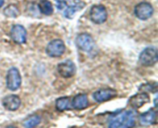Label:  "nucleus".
I'll return each instance as SVG.
<instances>
[{"label": "nucleus", "instance_id": "nucleus-3", "mask_svg": "<svg viewBox=\"0 0 158 128\" xmlns=\"http://www.w3.org/2000/svg\"><path fill=\"white\" fill-rule=\"evenodd\" d=\"M157 49L154 46L147 47L139 56V61L143 66H152L157 63Z\"/></svg>", "mask_w": 158, "mask_h": 128}, {"label": "nucleus", "instance_id": "nucleus-20", "mask_svg": "<svg viewBox=\"0 0 158 128\" xmlns=\"http://www.w3.org/2000/svg\"><path fill=\"white\" fill-rule=\"evenodd\" d=\"M139 89L143 91H149V92L151 93H155L157 91V83H148V84L143 85L142 87Z\"/></svg>", "mask_w": 158, "mask_h": 128}, {"label": "nucleus", "instance_id": "nucleus-16", "mask_svg": "<svg viewBox=\"0 0 158 128\" xmlns=\"http://www.w3.org/2000/svg\"><path fill=\"white\" fill-rule=\"evenodd\" d=\"M56 108L59 111H65L70 109V98L68 97H60L56 101Z\"/></svg>", "mask_w": 158, "mask_h": 128}, {"label": "nucleus", "instance_id": "nucleus-12", "mask_svg": "<svg viewBox=\"0 0 158 128\" xmlns=\"http://www.w3.org/2000/svg\"><path fill=\"white\" fill-rule=\"evenodd\" d=\"M150 96L147 93L143 92L141 93L135 94L131 97L129 100V103L134 109H139L142 107L144 104L150 102Z\"/></svg>", "mask_w": 158, "mask_h": 128}, {"label": "nucleus", "instance_id": "nucleus-9", "mask_svg": "<svg viewBox=\"0 0 158 128\" xmlns=\"http://www.w3.org/2000/svg\"><path fill=\"white\" fill-rule=\"evenodd\" d=\"M57 71L62 77L70 78L77 72V66L72 60H66L59 63L57 66Z\"/></svg>", "mask_w": 158, "mask_h": 128}, {"label": "nucleus", "instance_id": "nucleus-1", "mask_svg": "<svg viewBox=\"0 0 158 128\" xmlns=\"http://www.w3.org/2000/svg\"><path fill=\"white\" fill-rule=\"evenodd\" d=\"M135 125V116L131 110H122L113 114L108 119V126L110 128H129Z\"/></svg>", "mask_w": 158, "mask_h": 128}, {"label": "nucleus", "instance_id": "nucleus-14", "mask_svg": "<svg viewBox=\"0 0 158 128\" xmlns=\"http://www.w3.org/2000/svg\"><path fill=\"white\" fill-rule=\"evenodd\" d=\"M89 106V100L86 94L80 93L76 95L71 102V106L78 110L86 109Z\"/></svg>", "mask_w": 158, "mask_h": 128}, {"label": "nucleus", "instance_id": "nucleus-18", "mask_svg": "<svg viewBox=\"0 0 158 128\" xmlns=\"http://www.w3.org/2000/svg\"><path fill=\"white\" fill-rule=\"evenodd\" d=\"M40 122H41V117L40 116L32 115L23 122V126L25 127H34L40 124Z\"/></svg>", "mask_w": 158, "mask_h": 128}, {"label": "nucleus", "instance_id": "nucleus-11", "mask_svg": "<svg viewBox=\"0 0 158 128\" xmlns=\"http://www.w3.org/2000/svg\"><path fill=\"white\" fill-rule=\"evenodd\" d=\"M10 35L14 43L17 44H23L26 42L27 32L21 25H14L11 29Z\"/></svg>", "mask_w": 158, "mask_h": 128}, {"label": "nucleus", "instance_id": "nucleus-17", "mask_svg": "<svg viewBox=\"0 0 158 128\" xmlns=\"http://www.w3.org/2000/svg\"><path fill=\"white\" fill-rule=\"evenodd\" d=\"M39 9L43 15H50L53 12L52 5L49 0H42L39 4Z\"/></svg>", "mask_w": 158, "mask_h": 128}, {"label": "nucleus", "instance_id": "nucleus-7", "mask_svg": "<svg viewBox=\"0 0 158 128\" xmlns=\"http://www.w3.org/2000/svg\"><path fill=\"white\" fill-rule=\"evenodd\" d=\"M76 44L80 50L89 52L94 49V46H95V42L89 34L83 32L77 37Z\"/></svg>", "mask_w": 158, "mask_h": 128}, {"label": "nucleus", "instance_id": "nucleus-8", "mask_svg": "<svg viewBox=\"0 0 158 128\" xmlns=\"http://www.w3.org/2000/svg\"><path fill=\"white\" fill-rule=\"evenodd\" d=\"M154 9L151 4L147 2L139 3L134 8V14L140 20H147L152 16Z\"/></svg>", "mask_w": 158, "mask_h": 128}, {"label": "nucleus", "instance_id": "nucleus-10", "mask_svg": "<svg viewBox=\"0 0 158 128\" xmlns=\"http://www.w3.org/2000/svg\"><path fill=\"white\" fill-rule=\"evenodd\" d=\"M117 96V90L112 88H101L94 93L93 97L97 103H103Z\"/></svg>", "mask_w": 158, "mask_h": 128}, {"label": "nucleus", "instance_id": "nucleus-6", "mask_svg": "<svg viewBox=\"0 0 158 128\" xmlns=\"http://www.w3.org/2000/svg\"><path fill=\"white\" fill-rule=\"evenodd\" d=\"M89 19L95 24H102L107 19V12L103 5H95L89 11Z\"/></svg>", "mask_w": 158, "mask_h": 128}, {"label": "nucleus", "instance_id": "nucleus-4", "mask_svg": "<svg viewBox=\"0 0 158 128\" xmlns=\"http://www.w3.org/2000/svg\"><path fill=\"white\" fill-rule=\"evenodd\" d=\"M22 83V77L19 69L12 67L9 69L6 75V86L11 91H15L20 87Z\"/></svg>", "mask_w": 158, "mask_h": 128}, {"label": "nucleus", "instance_id": "nucleus-15", "mask_svg": "<svg viewBox=\"0 0 158 128\" xmlns=\"http://www.w3.org/2000/svg\"><path fill=\"white\" fill-rule=\"evenodd\" d=\"M157 120V113L153 109H150L149 110L143 113L139 117L140 123L143 126H149L156 123Z\"/></svg>", "mask_w": 158, "mask_h": 128}, {"label": "nucleus", "instance_id": "nucleus-5", "mask_svg": "<svg viewBox=\"0 0 158 128\" xmlns=\"http://www.w3.org/2000/svg\"><path fill=\"white\" fill-rule=\"evenodd\" d=\"M66 51V46L63 40L60 39H53L48 43L46 49V52L49 56L56 58L61 56Z\"/></svg>", "mask_w": 158, "mask_h": 128}, {"label": "nucleus", "instance_id": "nucleus-19", "mask_svg": "<svg viewBox=\"0 0 158 128\" xmlns=\"http://www.w3.org/2000/svg\"><path fill=\"white\" fill-rule=\"evenodd\" d=\"M3 13L9 18H15L19 15V11L15 5H9L4 9Z\"/></svg>", "mask_w": 158, "mask_h": 128}, {"label": "nucleus", "instance_id": "nucleus-2", "mask_svg": "<svg viewBox=\"0 0 158 128\" xmlns=\"http://www.w3.org/2000/svg\"><path fill=\"white\" fill-rule=\"evenodd\" d=\"M56 6L59 10L66 7L64 11V16L71 19L74 17L76 12L84 7L85 3L80 0H59L56 2Z\"/></svg>", "mask_w": 158, "mask_h": 128}, {"label": "nucleus", "instance_id": "nucleus-21", "mask_svg": "<svg viewBox=\"0 0 158 128\" xmlns=\"http://www.w3.org/2000/svg\"><path fill=\"white\" fill-rule=\"evenodd\" d=\"M4 4V0H0V8L3 6Z\"/></svg>", "mask_w": 158, "mask_h": 128}, {"label": "nucleus", "instance_id": "nucleus-13", "mask_svg": "<svg viewBox=\"0 0 158 128\" xmlns=\"http://www.w3.org/2000/svg\"><path fill=\"white\" fill-rule=\"evenodd\" d=\"M2 105L8 110L15 111L19 108L21 105V100L16 95H8L3 98Z\"/></svg>", "mask_w": 158, "mask_h": 128}]
</instances>
